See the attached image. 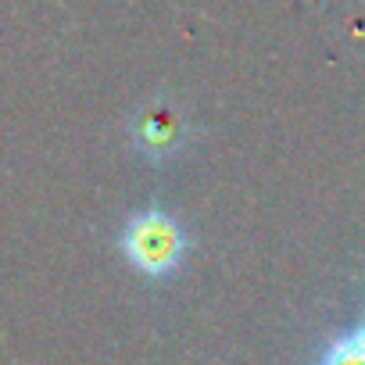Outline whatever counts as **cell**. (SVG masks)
I'll list each match as a JSON object with an SVG mask.
<instances>
[{
    "label": "cell",
    "mask_w": 365,
    "mask_h": 365,
    "mask_svg": "<svg viewBox=\"0 0 365 365\" xmlns=\"http://www.w3.org/2000/svg\"><path fill=\"white\" fill-rule=\"evenodd\" d=\"M111 244L122 255V262L147 283L175 279L179 269L194 255V237H190L187 222L175 215V208H168L158 197L133 208L125 215V222L115 230Z\"/></svg>",
    "instance_id": "cell-1"
},
{
    "label": "cell",
    "mask_w": 365,
    "mask_h": 365,
    "mask_svg": "<svg viewBox=\"0 0 365 365\" xmlns=\"http://www.w3.org/2000/svg\"><path fill=\"white\" fill-rule=\"evenodd\" d=\"M304 365H365V312H358L354 322L336 329Z\"/></svg>",
    "instance_id": "cell-3"
},
{
    "label": "cell",
    "mask_w": 365,
    "mask_h": 365,
    "mask_svg": "<svg viewBox=\"0 0 365 365\" xmlns=\"http://www.w3.org/2000/svg\"><path fill=\"white\" fill-rule=\"evenodd\" d=\"M125 143L140 161L154 168H168L190 154V147L197 143V125L187 115V108L175 101V93L154 90L129 111Z\"/></svg>",
    "instance_id": "cell-2"
}]
</instances>
